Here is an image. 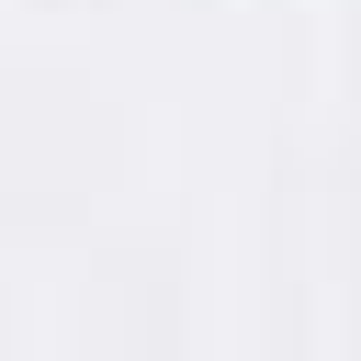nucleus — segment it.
I'll return each instance as SVG.
<instances>
[]
</instances>
